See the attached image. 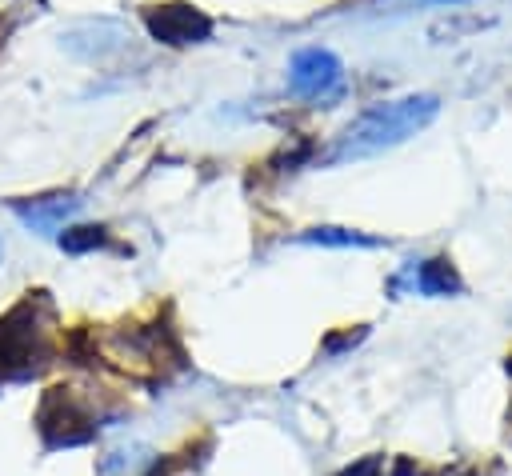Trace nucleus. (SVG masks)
I'll list each match as a JSON object with an SVG mask.
<instances>
[{
  "label": "nucleus",
  "mask_w": 512,
  "mask_h": 476,
  "mask_svg": "<svg viewBox=\"0 0 512 476\" xmlns=\"http://www.w3.org/2000/svg\"><path fill=\"white\" fill-rule=\"evenodd\" d=\"M392 292H412V296H456L464 292V280L448 256H428L412 260L392 276Z\"/></svg>",
  "instance_id": "0eeeda50"
},
{
  "label": "nucleus",
  "mask_w": 512,
  "mask_h": 476,
  "mask_svg": "<svg viewBox=\"0 0 512 476\" xmlns=\"http://www.w3.org/2000/svg\"><path fill=\"white\" fill-rule=\"evenodd\" d=\"M508 372H512V360H508Z\"/></svg>",
  "instance_id": "4468645a"
},
{
  "label": "nucleus",
  "mask_w": 512,
  "mask_h": 476,
  "mask_svg": "<svg viewBox=\"0 0 512 476\" xmlns=\"http://www.w3.org/2000/svg\"><path fill=\"white\" fill-rule=\"evenodd\" d=\"M0 256H4V244H0Z\"/></svg>",
  "instance_id": "2eb2a0df"
},
{
  "label": "nucleus",
  "mask_w": 512,
  "mask_h": 476,
  "mask_svg": "<svg viewBox=\"0 0 512 476\" xmlns=\"http://www.w3.org/2000/svg\"><path fill=\"white\" fill-rule=\"evenodd\" d=\"M68 36H76V40H92L88 48H80V52H76V56H84V60H104L108 52L124 48V32H120L116 24H108V20H100V24H84V28H72Z\"/></svg>",
  "instance_id": "1a4fd4ad"
},
{
  "label": "nucleus",
  "mask_w": 512,
  "mask_h": 476,
  "mask_svg": "<svg viewBox=\"0 0 512 476\" xmlns=\"http://www.w3.org/2000/svg\"><path fill=\"white\" fill-rule=\"evenodd\" d=\"M60 248L72 252V256H84V252L112 248V236H108V228H100V224H76V228H64V232H60Z\"/></svg>",
  "instance_id": "9b49d317"
},
{
  "label": "nucleus",
  "mask_w": 512,
  "mask_h": 476,
  "mask_svg": "<svg viewBox=\"0 0 512 476\" xmlns=\"http://www.w3.org/2000/svg\"><path fill=\"white\" fill-rule=\"evenodd\" d=\"M344 80V64L328 48H300L288 64V88L296 96H328Z\"/></svg>",
  "instance_id": "423d86ee"
},
{
  "label": "nucleus",
  "mask_w": 512,
  "mask_h": 476,
  "mask_svg": "<svg viewBox=\"0 0 512 476\" xmlns=\"http://www.w3.org/2000/svg\"><path fill=\"white\" fill-rule=\"evenodd\" d=\"M36 432L44 448H80L96 436V412L76 388H48L36 408Z\"/></svg>",
  "instance_id": "20e7f679"
},
{
  "label": "nucleus",
  "mask_w": 512,
  "mask_h": 476,
  "mask_svg": "<svg viewBox=\"0 0 512 476\" xmlns=\"http://www.w3.org/2000/svg\"><path fill=\"white\" fill-rule=\"evenodd\" d=\"M56 304L44 288L24 292L0 316V384H24L52 364Z\"/></svg>",
  "instance_id": "f03ea898"
},
{
  "label": "nucleus",
  "mask_w": 512,
  "mask_h": 476,
  "mask_svg": "<svg viewBox=\"0 0 512 476\" xmlns=\"http://www.w3.org/2000/svg\"><path fill=\"white\" fill-rule=\"evenodd\" d=\"M96 352H104L116 368H124L132 376H164L168 368L184 364V348H180L176 332L160 320L156 324H124Z\"/></svg>",
  "instance_id": "7ed1b4c3"
},
{
  "label": "nucleus",
  "mask_w": 512,
  "mask_h": 476,
  "mask_svg": "<svg viewBox=\"0 0 512 476\" xmlns=\"http://www.w3.org/2000/svg\"><path fill=\"white\" fill-rule=\"evenodd\" d=\"M144 28L152 32V40L168 44V48H188V44H204L212 36V16L200 12L196 4L184 0H164V4H144L140 8Z\"/></svg>",
  "instance_id": "39448f33"
},
{
  "label": "nucleus",
  "mask_w": 512,
  "mask_h": 476,
  "mask_svg": "<svg viewBox=\"0 0 512 476\" xmlns=\"http://www.w3.org/2000/svg\"><path fill=\"white\" fill-rule=\"evenodd\" d=\"M436 112H440V100L428 96V92H412V96L368 104L360 116H352L336 132V140L328 144L320 164H348V160H364V156L388 152V148L412 140L416 132H424L436 120Z\"/></svg>",
  "instance_id": "f257e3e1"
},
{
  "label": "nucleus",
  "mask_w": 512,
  "mask_h": 476,
  "mask_svg": "<svg viewBox=\"0 0 512 476\" xmlns=\"http://www.w3.org/2000/svg\"><path fill=\"white\" fill-rule=\"evenodd\" d=\"M300 244H324V248H380L388 240L380 236H364L356 228H308L304 236H296Z\"/></svg>",
  "instance_id": "9d476101"
},
{
  "label": "nucleus",
  "mask_w": 512,
  "mask_h": 476,
  "mask_svg": "<svg viewBox=\"0 0 512 476\" xmlns=\"http://www.w3.org/2000/svg\"><path fill=\"white\" fill-rule=\"evenodd\" d=\"M152 464V456L144 448H120V452H108V460H100V476H120V472H136Z\"/></svg>",
  "instance_id": "f8f14e48"
},
{
  "label": "nucleus",
  "mask_w": 512,
  "mask_h": 476,
  "mask_svg": "<svg viewBox=\"0 0 512 476\" xmlns=\"http://www.w3.org/2000/svg\"><path fill=\"white\" fill-rule=\"evenodd\" d=\"M80 196L76 192H44V196H28V200H8V208L16 212V220L40 236H56L68 228V220L80 212Z\"/></svg>",
  "instance_id": "6e6552de"
},
{
  "label": "nucleus",
  "mask_w": 512,
  "mask_h": 476,
  "mask_svg": "<svg viewBox=\"0 0 512 476\" xmlns=\"http://www.w3.org/2000/svg\"><path fill=\"white\" fill-rule=\"evenodd\" d=\"M336 476H384V460H380V456H364V460L348 464V468L336 472Z\"/></svg>",
  "instance_id": "ddd939ff"
}]
</instances>
